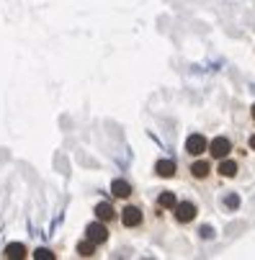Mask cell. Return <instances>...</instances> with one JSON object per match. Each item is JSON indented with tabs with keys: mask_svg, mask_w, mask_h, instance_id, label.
I'll list each match as a JSON object with an SVG mask.
<instances>
[{
	"mask_svg": "<svg viewBox=\"0 0 255 260\" xmlns=\"http://www.w3.org/2000/svg\"><path fill=\"white\" fill-rule=\"evenodd\" d=\"M175 160H157V165H155V173L160 175V178H173L175 175Z\"/></svg>",
	"mask_w": 255,
	"mask_h": 260,
	"instance_id": "8992f818",
	"label": "cell"
},
{
	"mask_svg": "<svg viewBox=\"0 0 255 260\" xmlns=\"http://www.w3.org/2000/svg\"><path fill=\"white\" fill-rule=\"evenodd\" d=\"M142 221V211L137 209V206H126L124 211H121V224L126 227V230H132V227H137Z\"/></svg>",
	"mask_w": 255,
	"mask_h": 260,
	"instance_id": "5b68a950",
	"label": "cell"
},
{
	"mask_svg": "<svg viewBox=\"0 0 255 260\" xmlns=\"http://www.w3.org/2000/svg\"><path fill=\"white\" fill-rule=\"evenodd\" d=\"M95 216H98L101 221H111V219L116 216V209L108 204V201H101V204L95 206Z\"/></svg>",
	"mask_w": 255,
	"mask_h": 260,
	"instance_id": "52a82bcc",
	"label": "cell"
},
{
	"mask_svg": "<svg viewBox=\"0 0 255 260\" xmlns=\"http://www.w3.org/2000/svg\"><path fill=\"white\" fill-rule=\"evenodd\" d=\"M250 116H252V121H255V106L250 108Z\"/></svg>",
	"mask_w": 255,
	"mask_h": 260,
	"instance_id": "ac0fdd59",
	"label": "cell"
},
{
	"mask_svg": "<svg viewBox=\"0 0 255 260\" xmlns=\"http://www.w3.org/2000/svg\"><path fill=\"white\" fill-rule=\"evenodd\" d=\"M6 257H8V260H23V257H26V247H23L21 242H11V245L6 247Z\"/></svg>",
	"mask_w": 255,
	"mask_h": 260,
	"instance_id": "9c48e42d",
	"label": "cell"
},
{
	"mask_svg": "<svg viewBox=\"0 0 255 260\" xmlns=\"http://www.w3.org/2000/svg\"><path fill=\"white\" fill-rule=\"evenodd\" d=\"M78 255H80V257H93V255H95V242L85 237V242L78 245Z\"/></svg>",
	"mask_w": 255,
	"mask_h": 260,
	"instance_id": "4fadbf2b",
	"label": "cell"
},
{
	"mask_svg": "<svg viewBox=\"0 0 255 260\" xmlns=\"http://www.w3.org/2000/svg\"><path fill=\"white\" fill-rule=\"evenodd\" d=\"M196 214H199V209H196L194 201H183V204L175 206V219L180 221V224H188V221H194Z\"/></svg>",
	"mask_w": 255,
	"mask_h": 260,
	"instance_id": "6da1fadb",
	"label": "cell"
},
{
	"mask_svg": "<svg viewBox=\"0 0 255 260\" xmlns=\"http://www.w3.org/2000/svg\"><path fill=\"white\" fill-rule=\"evenodd\" d=\"M111 193H114L116 199H129V196H132V185H129L126 180H114V183H111Z\"/></svg>",
	"mask_w": 255,
	"mask_h": 260,
	"instance_id": "ba28073f",
	"label": "cell"
},
{
	"mask_svg": "<svg viewBox=\"0 0 255 260\" xmlns=\"http://www.w3.org/2000/svg\"><path fill=\"white\" fill-rule=\"evenodd\" d=\"M209 150V142L201 137V134H191L188 139H186V152L188 155H201V152H206Z\"/></svg>",
	"mask_w": 255,
	"mask_h": 260,
	"instance_id": "277c9868",
	"label": "cell"
},
{
	"mask_svg": "<svg viewBox=\"0 0 255 260\" xmlns=\"http://www.w3.org/2000/svg\"><path fill=\"white\" fill-rule=\"evenodd\" d=\"M209 173H211V165H209L206 160H199V162L191 165V175H194V178H201V180H204Z\"/></svg>",
	"mask_w": 255,
	"mask_h": 260,
	"instance_id": "30bf717a",
	"label": "cell"
},
{
	"mask_svg": "<svg viewBox=\"0 0 255 260\" xmlns=\"http://www.w3.org/2000/svg\"><path fill=\"white\" fill-rule=\"evenodd\" d=\"M230 150H232V144H230L227 137H216V139H211V144H209V152H211V157H216V160H225V157L230 155Z\"/></svg>",
	"mask_w": 255,
	"mask_h": 260,
	"instance_id": "7a4b0ae2",
	"label": "cell"
},
{
	"mask_svg": "<svg viewBox=\"0 0 255 260\" xmlns=\"http://www.w3.org/2000/svg\"><path fill=\"white\" fill-rule=\"evenodd\" d=\"M85 237L88 240H93L95 245H103L106 240H108V230H106V224L98 219V221H93V224H88V230H85Z\"/></svg>",
	"mask_w": 255,
	"mask_h": 260,
	"instance_id": "3957f363",
	"label": "cell"
},
{
	"mask_svg": "<svg viewBox=\"0 0 255 260\" xmlns=\"http://www.w3.org/2000/svg\"><path fill=\"white\" fill-rule=\"evenodd\" d=\"M247 144H250V150H255V134H252V137L247 139Z\"/></svg>",
	"mask_w": 255,
	"mask_h": 260,
	"instance_id": "e0dca14e",
	"label": "cell"
},
{
	"mask_svg": "<svg viewBox=\"0 0 255 260\" xmlns=\"http://www.w3.org/2000/svg\"><path fill=\"white\" fill-rule=\"evenodd\" d=\"M34 257H36V260H54V252L47 250V247H39V250L34 252Z\"/></svg>",
	"mask_w": 255,
	"mask_h": 260,
	"instance_id": "5bb4252c",
	"label": "cell"
},
{
	"mask_svg": "<svg viewBox=\"0 0 255 260\" xmlns=\"http://www.w3.org/2000/svg\"><path fill=\"white\" fill-rule=\"evenodd\" d=\"M201 237H211V227H201Z\"/></svg>",
	"mask_w": 255,
	"mask_h": 260,
	"instance_id": "2e32d148",
	"label": "cell"
},
{
	"mask_svg": "<svg viewBox=\"0 0 255 260\" xmlns=\"http://www.w3.org/2000/svg\"><path fill=\"white\" fill-rule=\"evenodd\" d=\"M237 170H240V168H237L235 160H227V157H225V160L219 162V175H225V178H235Z\"/></svg>",
	"mask_w": 255,
	"mask_h": 260,
	"instance_id": "8fae6325",
	"label": "cell"
},
{
	"mask_svg": "<svg viewBox=\"0 0 255 260\" xmlns=\"http://www.w3.org/2000/svg\"><path fill=\"white\" fill-rule=\"evenodd\" d=\"M157 206H160V209H175V206H178V201H175V193H170V191H163V193L157 196Z\"/></svg>",
	"mask_w": 255,
	"mask_h": 260,
	"instance_id": "7c38bea8",
	"label": "cell"
},
{
	"mask_svg": "<svg viewBox=\"0 0 255 260\" xmlns=\"http://www.w3.org/2000/svg\"><path fill=\"white\" fill-rule=\"evenodd\" d=\"M225 206H227V209H237V206H240V196L230 193V196L225 199Z\"/></svg>",
	"mask_w": 255,
	"mask_h": 260,
	"instance_id": "9a60e30c",
	"label": "cell"
}]
</instances>
